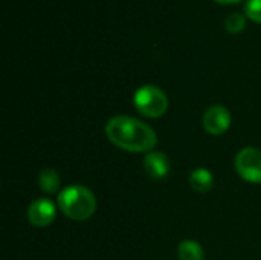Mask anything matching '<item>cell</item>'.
Instances as JSON below:
<instances>
[{
  "mask_svg": "<svg viewBox=\"0 0 261 260\" xmlns=\"http://www.w3.org/2000/svg\"><path fill=\"white\" fill-rule=\"evenodd\" d=\"M144 170L151 179H164L170 173V159L165 153L153 150L144 159Z\"/></svg>",
  "mask_w": 261,
  "mask_h": 260,
  "instance_id": "cell-7",
  "label": "cell"
},
{
  "mask_svg": "<svg viewBox=\"0 0 261 260\" xmlns=\"http://www.w3.org/2000/svg\"><path fill=\"white\" fill-rule=\"evenodd\" d=\"M38 185H40V188L44 193L54 195L61 187V178L57 173V170H54V169H44L38 175Z\"/></svg>",
  "mask_w": 261,
  "mask_h": 260,
  "instance_id": "cell-9",
  "label": "cell"
},
{
  "mask_svg": "<svg viewBox=\"0 0 261 260\" xmlns=\"http://www.w3.org/2000/svg\"><path fill=\"white\" fill-rule=\"evenodd\" d=\"M55 216H57L55 204L46 198L32 201L28 208V219L37 228H44V227L50 225L54 222Z\"/></svg>",
  "mask_w": 261,
  "mask_h": 260,
  "instance_id": "cell-6",
  "label": "cell"
},
{
  "mask_svg": "<svg viewBox=\"0 0 261 260\" xmlns=\"http://www.w3.org/2000/svg\"><path fill=\"white\" fill-rule=\"evenodd\" d=\"M225 26H226V31L231 32V34H240L245 26H246V21H245V17L242 14H229L226 17V21H225Z\"/></svg>",
  "mask_w": 261,
  "mask_h": 260,
  "instance_id": "cell-11",
  "label": "cell"
},
{
  "mask_svg": "<svg viewBox=\"0 0 261 260\" xmlns=\"http://www.w3.org/2000/svg\"><path fill=\"white\" fill-rule=\"evenodd\" d=\"M190 185L197 193H206L214 185V176L208 169H196L190 175Z\"/></svg>",
  "mask_w": 261,
  "mask_h": 260,
  "instance_id": "cell-8",
  "label": "cell"
},
{
  "mask_svg": "<svg viewBox=\"0 0 261 260\" xmlns=\"http://www.w3.org/2000/svg\"><path fill=\"white\" fill-rule=\"evenodd\" d=\"M106 135L113 146L132 153H150L158 144V135L148 124L127 115L110 118Z\"/></svg>",
  "mask_w": 261,
  "mask_h": 260,
  "instance_id": "cell-1",
  "label": "cell"
},
{
  "mask_svg": "<svg viewBox=\"0 0 261 260\" xmlns=\"http://www.w3.org/2000/svg\"><path fill=\"white\" fill-rule=\"evenodd\" d=\"M202 124H203V129L210 135L213 136L223 135L231 126V113L225 106L214 104L210 109H206Z\"/></svg>",
  "mask_w": 261,
  "mask_h": 260,
  "instance_id": "cell-5",
  "label": "cell"
},
{
  "mask_svg": "<svg viewBox=\"0 0 261 260\" xmlns=\"http://www.w3.org/2000/svg\"><path fill=\"white\" fill-rule=\"evenodd\" d=\"M236 170L242 179L251 184L261 182V150L245 147L236 156Z\"/></svg>",
  "mask_w": 261,
  "mask_h": 260,
  "instance_id": "cell-4",
  "label": "cell"
},
{
  "mask_svg": "<svg viewBox=\"0 0 261 260\" xmlns=\"http://www.w3.org/2000/svg\"><path fill=\"white\" fill-rule=\"evenodd\" d=\"M245 11L251 20L261 23V0H248L245 5Z\"/></svg>",
  "mask_w": 261,
  "mask_h": 260,
  "instance_id": "cell-12",
  "label": "cell"
},
{
  "mask_svg": "<svg viewBox=\"0 0 261 260\" xmlns=\"http://www.w3.org/2000/svg\"><path fill=\"white\" fill-rule=\"evenodd\" d=\"M58 207L69 219L83 222L95 215L96 198L83 185H69L58 193Z\"/></svg>",
  "mask_w": 261,
  "mask_h": 260,
  "instance_id": "cell-2",
  "label": "cell"
},
{
  "mask_svg": "<svg viewBox=\"0 0 261 260\" xmlns=\"http://www.w3.org/2000/svg\"><path fill=\"white\" fill-rule=\"evenodd\" d=\"M179 260H205V251L196 241H184L177 250Z\"/></svg>",
  "mask_w": 261,
  "mask_h": 260,
  "instance_id": "cell-10",
  "label": "cell"
},
{
  "mask_svg": "<svg viewBox=\"0 0 261 260\" xmlns=\"http://www.w3.org/2000/svg\"><path fill=\"white\" fill-rule=\"evenodd\" d=\"M219 3H236V2H240V0H216Z\"/></svg>",
  "mask_w": 261,
  "mask_h": 260,
  "instance_id": "cell-13",
  "label": "cell"
},
{
  "mask_svg": "<svg viewBox=\"0 0 261 260\" xmlns=\"http://www.w3.org/2000/svg\"><path fill=\"white\" fill-rule=\"evenodd\" d=\"M136 110L147 118H161L168 109V98L165 92L153 84L139 87L133 97Z\"/></svg>",
  "mask_w": 261,
  "mask_h": 260,
  "instance_id": "cell-3",
  "label": "cell"
}]
</instances>
